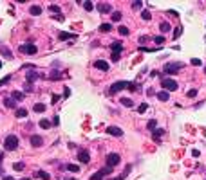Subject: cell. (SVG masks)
Listing matches in <instances>:
<instances>
[{
    "label": "cell",
    "mask_w": 206,
    "mask_h": 180,
    "mask_svg": "<svg viewBox=\"0 0 206 180\" xmlns=\"http://www.w3.org/2000/svg\"><path fill=\"white\" fill-rule=\"evenodd\" d=\"M119 56H121V54H118V52H112V61H118Z\"/></svg>",
    "instance_id": "cell-45"
},
{
    "label": "cell",
    "mask_w": 206,
    "mask_h": 180,
    "mask_svg": "<svg viewBox=\"0 0 206 180\" xmlns=\"http://www.w3.org/2000/svg\"><path fill=\"white\" fill-rule=\"evenodd\" d=\"M119 103H121L123 106H134V101L128 99V97H121V99H119Z\"/></svg>",
    "instance_id": "cell-21"
},
{
    "label": "cell",
    "mask_w": 206,
    "mask_h": 180,
    "mask_svg": "<svg viewBox=\"0 0 206 180\" xmlns=\"http://www.w3.org/2000/svg\"><path fill=\"white\" fill-rule=\"evenodd\" d=\"M121 50H123V43H121V41H114V43H112V52L121 54Z\"/></svg>",
    "instance_id": "cell-14"
},
{
    "label": "cell",
    "mask_w": 206,
    "mask_h": 180,
    "mask_svg": "<svg viewBox=\"0 0 206 180\" xmlns=\"http://www.w3.org/2000/svg\"><path fill=\"white\" fill-rule=\"evenodd\" d=\"M24 167H25L24 162H15V164H13V169H15V171H22Z\"/></svg>",
    "instance_id": "cell-27"
},
{
    "label": "cell",
    "mask_w": 206,
    "mask_h": 180,
    "mask_svg": "<svg viewBox=\"0 0 206 180\" xmlns=\"http://www.w3.org/2000/svg\"><path fill=\"white\" fill-rule=\"evenodd\" d=\"M49 9H51V11H52V13H60V7H58L56 4H52V6H49Z\"/></svg>",
    "instance_id": "cell-41"
},
{
    "label": "cell",
    "mask_w": 206,
    "mask_h": 180,
    "mask_svg": "<svg viewBox=\"0 0 206 180\" xmlns=\"http://www.w3.org/2000/svg\"><path fill=\"white\" fill-rule=\"evenodd\" d=\"M128 87V83L127 81H116V83H112V87H110V94H118V92H121L123 88H127Z\"/></svg>",
    "instance_id": "cell-4"
},
{
    "label": "cell",
    "mask_w": 206,
    "mask_h": 180,
    "mask_svg": "<svg viewBox=\"0 0 206 180\" xmlns=\"http://www.w3.org/2000/svg\"><path fill=\"white\" fill-rule=\"evenodd\" d=\"M118 31H119V34H123V36H127V34L130 33L128 27H125V25H119V29H118Z\"/></svg>",
    "instance_id": "cell-30"
},
{
    "label": "cell",
    "mask_w": 206,
    "mask_h": 180,
    "mask_svg": "<svg viewBox=\"0 0 206 180\" xmlns=\"http://www.w3.org/2000/svg\"><path fill=\"white\" fill-rule=\"evenodd\" d=\"M45 104H43V103H36L35 104V106H33V110H35V112H38V113H42V112H45Z\"/></svg>",
    "instance_id": "cell-18"
},
{
    "label": "cell",
    "mask_w": 206,
    "mask_h": 180,
    "mask_svg": "<svg viewBox=\"0 0 206 180\" xmlns=\"http://www.w3.org/2000/svg\"><path fill=\"white\" fill-rule=\"evenodd\" d=\"M192 65H201V60L199 58H193L192 60Z\"/></svg>",
    "instance_id": "cell-47"
},
{
    "label": "cell",
    "mask_w": 206,
    "mask_h": 180,
    "mask_svg": "<svg viewBox=\"0 0 206 180\" xmlns=\"http://www.w3.org/2000/svg\"><path fill=\"white\" fill-rule=\"evenodd\" d=\"M83 7H85V11H92V9H94V4H92V2H85Z\"/></svg>",
    "instance_id": "cell-34"
},
{
    "label": "cell",
    "mask_w": 206,
    "mask_h": 180,
    "mask_svg": "<svg viewBox=\"0 0 206 180\" xmlns=\"http://www.w3.org/2000/svg\"><path fill=\"white\" fill-rule=\"evenodd\" d=\"M71 96V90H69V87H65L63 88V97H69Z\"/></svg>",
    "instance_id": "cell-43"
},
{
    "label": "cell",
    "mask_w": 206,
    "mask_h": 180,
    "mask_svg": "<svg viewBox=\"0 0 206 180\" xmlns=\"http://www.w3.org/2000/svg\"><path fill=\"white\" fill-rule=\"evenodd\" d=\"M128 88L134 92V90H137V85H134V83H128Z\"/></svg>",
    "instance_id": "cell-48"
},
{
    "label": "cell",
    "mask_w": 206,
    "mask_h": 180,
    "mask_svg": "<svg viewBox=\"0 0 206 180\" xmlns=\"http://www.w3.org/2000/svg\"><path fill=\"white\" fill-rule=\"evenodd\" d=\"M186 96L192 99V97H195V96H197V90H195V88H190L188 92H186Z\"/></svg>",
    "instance_id": "cell-35"
},
{
    "label": "cell",
    "mask_w": 206,
    "mask_h": 180,
    "mask_svg": "<svg viewBox=\"0 0 206 180\" xmlns=\"http://www.w3.org/2000/svg\"><path fill=\"white\" fill-rule=\"evenodd\" d=\"M156 123H157L156 119H150V121L147 123V128H148V130H152V132H154V130H156Z\"/></svg>",
    "instance_id": "cell-28"
},
{
    "label": "cell",
    "mask_w": 206,
    "mask_h": 180,
    "mask_svg": "<svg viewBox=\"0 0 206 180\" xmlns=\"http://www.w3.org/2000/svg\"><path fill=\"white\" fill-rule=\"evenodd\" d=\"M101 173H103V175H110V173H112V167H110V166L103 167V169H101Z\"/></svg>",
    "instance_id": "cell-40"
},
{
    "label": "cell",
    "mask_w": 206,
    "mask_h": 180,
    "mask_svg": "<svg viewBox=\"0 0 206 180\" xmlns=\"http://www.w3.org/2000/svg\"><path fill=\"white\" fill-rule=\"evenodd\" d=\"M60 78H62V74H60L58 70H51V72H49V79H51V81H58Z\"/></svg>",
    "instance_id": "cell-16"
},
{
    "label": "cell",
    "mask_w": 206,
    "mask_h": 180,
    "mask_svg": "<svg viewBox=\"0 0 206 180\" xmlns=\"http://www.w3.org/2000/svg\"><path fill=\"white\" fill-rule=\"evenodd\" d=\"M118 164H119V155H118V153H110V155H107V166L114 167V166H118Z\"/></svg>",
    "instance_id": "cell-6"
},
{
    "label": "cell",
    "mask_w": 206,
    "mask_h": 180,
    "mask_svg": "<svg viewBox=\"0 0 206 180\" xmlns=\"http://www.w3.org/2000/svg\"><path fill=\"white\" fill-rule=\"evenodd\" d=\"M18 137L16 135H7L6 137V141H4V148H6V150L7 151H13V150H16V148H18Z\"/></svg>",
    "instance_id": "cell-1"
},
{
    "label": "cell",
    "mask_w": 206,
    "mask_h": 180,
    "mask_svg": "<svg viewBox=\"0 0 206 180\" xmlns=\"http://www.w3.org/2000/svg\"><path fill=\"white\" fill-rule=\"evenodd\" d=\"M29 13H31L33 16H38V15H42V7H40V6H31V7H29Z\"/></svg>",
    "instance_id": "cell-15"
},
{
    "label": "cell",
    "mask_w": 206,
    "mask_h": 180,
    "mask_svg": "<svg viewBox=\"0 0 206 180\" xmlns=\"http://www.w3.org/2000/svg\"><path fill=\"white\" fill-rule=\"evenodd\" d=\"M159 29H161V33H168V31H170L168 22H161V24H159Z\"/></svg>",
    "instance_id": "cell-24"
},
{
    "label": "cell",
    "mask_w": 206,
    "mask_h": 180,
    "mask_svg": "<svg viewBox=\"0 0 206 180\" xmlns=\"http://www.w3.org/2000/svg\"><path fill=\"white\" fill-rule=\"evenodd\" d=\"M36 78H38V74H36L35 70H29V72H27V83H33Z\"/></svg>",
    "instance_id": "cell-20"
},
{
    "label": "cell",
    "mask_w": 206,
    "mask_h": 180,
    "mask_svg": "<svg viewBox=\"0 0 206 180\" xmlns=\"http://www.w3.org/2000/svg\"><path fill=\"white\" fill-rule=\"evenodd\" d=\"M98 11H100V13H110L112 11V6L110 4H108V2H100V4H98Z\"/></svg>",
    "instance_id": "cell-8"
},
{
    "label": "cell",
    "mask_w": 206,
    "mask_h": 180,
    "mask_svg": "<svg viewBox=\"0 0 206 180\" xmlns=\"http://www.w3.org/2000/svg\"><path fill=\"white\" fill-rule=\"evenodd\" d=\"M22 180H31V178H22Z\"/></svg>",
    "instance_id": "cell-54"
},
{
    "label": "cell",
    "mask_w": 206,
    "mask_h": 180,
    "mask_svg": "<svg viewBox=\"0 0 206 180\" xmlns=\"http://www.w3.org/2000/svg\"><path fill=\"white\" fill-rule=\"evenodd\" d=\"M58 123H60V117H58V115H56V117H54V119H52V124H58Z\"/></svg>",
    "instance_id": "cell-50"
},
{
    "label": "cell",
    "mask_w": 206,
    "mask_h": 180,
    "mask_svg": "<svg viewBox=\"0 0 206 180\" xmlns=\"http://www.w3.org/2000/svg\"><path fill=\"white\" fill-rule=\"evenodd\" d=\"M22 54H27V56H33V54H36V45L35 43H24V45H20V49H18Z\"/></svg>",
    "instance_id": "cell-3"
},
{
    "label": "cell",
    "mask_w": 206,
    "mask_h": 180,
    "mask_svg": "<svg viewBox=\"0 0 206 180\" xmlns=\"http://www.w3.org/2000/svg\"><path fill=\"white\" fill-rule=\"evenodd\" d=\"M147 108H148V104H147V103H143V104H141V106L137 108V112H139V113H145V112H147Z\"/></svg>",
    "instance_id": "cell-38"
},
{
    "label": "cell",
    "mask_w": 206,
    "mask_h": 180,
    "mask_svg": "<svg viewBox=\"0 0 206 180\" xmlns=\"http://www.w3.org/2000/svg\"><path fill=\"white\" fill-rule=\"evenodd\" d=\"M9 79H11V76H6V78H4L2 81H0V87H2V85H6V83H7Z\"/></svg>",
    "instance_id": "cell-44"
},
{
    "label": "cell",
    "mask_w": 206,
    "mask_h": 180,
    "mask_svg": "<svg viewBox=\"0 0 206 180\" xmlns=\"http://www.w3.org/2000/svg\"><path fill=\"white\" fill-rule=\"evenodd\" d=\"M121 16H123V15L119 13V11H114V13H112V22H119V20H121Z\"/></svg>",
    "instance_id": "cell-29"
},
{
    "label": "cell",
    "mask_w": 206,
    "mask_h": 180,
    "mask_svg": "<svg viewBox=\"0 0 206 180\" xmlns=\"http://www.w3.org/2000/svg\"><path fill=\"white\" fill-rule=\"evenodd\" d=\"M173 34H176V36H173V38H177V36H179V34H181V29H179V27H177V29H176V31H173Z\"/></svg>",
    "instance_id": "cell-49"
},
{
    "label": "cell",
    "mask_w": 206,
    "mask_h": 180,
    "mask_svg": "<svg viewBox=\"0 0 206 180\" xmlns=\"http://www.w3.org/2000/svg\"><path fill=\"white\" fill-rule=\"evenodd\" d=\"M40 126H42L43 130H47V128H51V123H49L47 119H42V121H40Z\"/></svg>",
    "instance_id": "cell-32"
},
{
    "label": "cell",
    "mask_w": 206,
    "mask_h": 180,
    "mask_svg": "<svg viewBox=\"0 0 206 180\" xmlns=\"http://www.w3.org/2000/svg\"><path fill=\"white\" fill-rule=\"evenodd\" d=\"M110 29H112L110 24H101V25H100V31H101V33H108Z\"/></svg>",
    "instance_id": "cell-26"
},
{
    "label": "cell",
    "mask_w": 206,
    "mask_h": 180,
    "mask_svg": "<svg viewBox=\"0 0 206 180\" xmlns=\"http://www.w3.org/2000/svg\"><path fill=\"white\" fill-rule=\"evenodd\" d=\"M181 67H183V63H168L165 67V74H176Z\"/></svg>",
    "instance_id": "cell-5"
},
{
    "label": "cell",
    "mask_w": 206,
    "mask_h": 180,
    "mask_svg": "<svg viewBox=\"0 0 206 180\" xmlns=\"http://www.w3.org/2000/svg\"><path fill=\"white\" fill-rule=\"evenodd\" d=\"M36 176H38V178H42V180H51V175H49L47 171H38V173H36Z\"/></svg>",
    "instance_id": "cell-23"
},
{
    "label": "cell",
    "mask_w": 206,
    "mask_h": 180,
    "mask_svg": "<svg viewBox=\"0 0 206 180\" xmlns=\"http://www.w3.org/2000/svg\"><path fill=\"white\" fill-rule=\"evenodd\" d=\"M204 72H206V67H204Z\"/></svg>",
    "instance_id": "cell-55"
},
{
    "label": "cell",
    "mask_w": 206,
    "mask_h": 180,
    "mask_svg": "<svg viewBox=\"0 0 206 180\" xmlns=\"http://www.w3.org/2000/svg\"><path fill=\"white\" fill-rule=\"evenodd\" d=\"M4 104H6V106H9V108H13L15 106V99H6Z\"/></svg>",
    "instance_id": "cell-36"
},
{
    "label": "cell",
    "mask_w": 206,
    "mask_h": 180,
    "mask_svg": "<svg viewBox=\"0 0 206 180\" xmlns=\"http://www.w3.org/2000/svg\"><path fill=\"white\" fill-rule=\"evenodd\" d=\"M105 132H107L108 135H116V137H121V135H123V130L118 128V126H107Z\"/></svg>",
    "instance_id": "cell-7"
},
{
    "label": "cell",
    "mask_w": 206,
    "mask_h": 180,
    "mask_svg": "<svg viewBox=\"0 0 206 180\" xmlns=\"http://www.w3.org/2000/svg\"><path fill=\"white\" fill-rule=\"evenodd\" d=\"M123 178H125V176L121 175V176H118V178H112V180H123Z\"/></svg>",
    "instance_id": "cell-52"
},
{
    "label": "cell",
    "mask_w": 206,
    "mask_h": 180,
    "mask_svg": "<svg viewBox=\"0 0 206 180\" xmlns=\"http://www.w3.org/2000/svg\"><path fill=\"white\" fill-rule=\"evenodd\" d=\"M11 97H13L15 101H22V99H24V94L18 92V90H15V92H11Z\"/></svg>",
    "instance_id": "cell-19"
},
{
    "label": "cell",
    "mask_w": 206,
    "mask_h": 180,
    "mask_svg": "<svg viewBox=\"0 0 206 180\" xmlns=\"http://www.w3.org/2000/svg\"><path fill=\"white\" fill-rule=\"evenodd\" d=\"M141 6H143V4H141L139 0H136V2H132V9H141Z\"/></svg>",
    "instance_id": "cell-42"
},
{
    "label": "cell",
    "mask_w": 206,
    "mask_h": 180,
    "mask_svg": "<svg viewBox=\"0 0 206 180\" xmlns=\"http://www.w3.org/2000/svg\"><path fill=\"white\" fill-rule=\"evenodd\" d=\"M58 38H60V40H72V38H76V34H71V33H60Z\"/></svg>",
    "instance_id": "cell-22"
},
{
    "label": "cell",
    "mask_w": 206,
    "mask_h": 180,
    "mask_svg": "<svg viewBox=\"0 0 206 180\" xmlns=\"http://www.w3.org/2000/svg\"><path fill=\"white\" fill-rule=\"evenodd\" d=\"M141 18H143V20H150V18H152L150 11H143V13H141Z\"/></svg>",
    "instance_id": "cell-39"
},
{
    "label": "cell",
    "mask_w": 206,
    "mask_h": 180,
    "mask_svg": "<svg viewBox=\"0 0 206 180\" xmlns=\"http://www.w3.org/2000/svg\"><path fill=\"white\" fill-rule=\"evenodd\" d=\"M67 169H69V171H72V173H78V171H80V166H74V164H67Z\"/></svg>",
    "instance_id": "cell-33"
},
{
    "label": "cell",
    "mask_w": 206,
    "mask_h": 180,
    "mask_svg": "<svg viewBox=\"0 0 206 180\" xmlns=\"http://www.w3.org/2000/svg\"><path fill=\"white\" fill-rule=\"evenodd\" d=\"M65 180H74V178H65Z\"/></svg>",
    "instance_id": "cell-53"
},
{
    "label": "cell",
    "mask_w": 206,
    "mask_h": 180,
    "mask_svg": "<svg viewBox=\"0 0 206 180\" xmlns=\"http://www.w3.org/2000/svg\"><path fill=\"white\" fill-rule=\"evenodd\" d=\"M161 87L165 88L166 92L177 90V81H173V79H168V78H163V79H161Z\"/></svg>",
    "instance_id": "cell-2"
},
{
    "label": "cell",
    "mask_w": 206,
    "mask_h": 180,
    "mask_svg": "<svg viewBox=\"0 0 206 180\" xmlns=\"http://www.w3.org/2000/svg\"><path fill=\"white\" fill-rule=\"evenodd\" d=\"M29 142H31V146H33V148H40V146L43 144V139H42L40 135H33L31 139H29Z\"/></svg>",
    "instance_id": "cell-9"
},
{
    "label": "cell",
    "mask_w": 206,
    "mask_h": 180,
    "mask_svg": "<svg viewBox=\"0 0 206 180\" xmlns=\"http://www.w3.org/2000/svg\"><path fill=\"white\" fill-rule=\"evenodd\" d=\"M103 176H105V175H103L101 171H98V173L91 175V178H89V180H103Z\"/></svg>",
    "instance_id": "cell-25"
},
{
    "label": "cell",
    "mask_w": 206,
    "mask_h": 180,
    "mask_svg": "<svg viewBox=\"0 0 206 180\" xmlns=\"http://www.w3.org/2000/svg\"><path fill=\"white\" fill-rule=\"evenodd\" d=\"M94 67H96L98 70H105V72H107V70H108V63H107L105 60H96V61H94Z\"/></svg>",
    "instance_id": "cell-11"
},
{
    "label": "cell",
    "mask_w": 206,
    "mask_h": 180,
    "mask_svg": "<svg viewBox=\"0 0 206 180\" xmlns=\"http://www.w3.org/2000/svg\"><path fill=\"white\" fill-rule=\"evenodd\" d=\"M154 41H156V43H157V45H161V43H165V36H156V38H154Z\"/></svg>",
    "instance_id": "cell-37"
},
{
    "label": "cell",
    "mask_w": 206,
    "mask_h": 180,
    "mask_svg": "<svg viewBox=\"0 0 206 180\" xmlns=\"http://www.w3.org/2000/svg\"><path fill=\"white\" fill-rule=\"evenodd\" d=\"M2 180H15V178H13V176H4Z\"/></svg>",
    "instance_id": "cell-51"
},
{
    "label": "cell",
    "mask_w": 206,
    "mask_h": 180,
    "mask_svg": "<svg viewBox=\"0 0 206 180\" xmlns=\"http://www.w3.org/2000/svg\"><path fill=\"white\" fill-rule=\"evenodd\" d=\"M168 97H170V96H168V92H166V90H161V92H157V99H159V101H163V103H165V101H168Z\"/></svg>",
    "instance_id": "cell-17"
},
{
    "label": "cell",
    "mask_w": 206,
    "mask_h": 180,
    "mask_svg": "<svg viewBox=\"0 0 206 180\" xmlns=\"http://www.w3.org/2000/svg\"><path fill=\"white\" fill-rule=\"evenodd\" d=\"M0 52H2V56H4L6 60H13V54L9 52V49H7L6 45H2V47H0Z\"/></svg>",
    "instance_id": "cell-13"
},
{
    "label": "cell",
    "mask_w": 206,
    "mask_h": 180,
    "mask_svg": "<svg viewBox=\"0 0 206 180\" xmlns=\"http://www.w3.org/2000/svg\"><path fill=\"white\" fill-rule=\"evenodd\" d=\"M78 160H80V162H83V164H87V162L91 160L89 151H80V153H78Z\"/></svg>",
    "instance_id": "cell-12"
},
{
    "label": "cell",
    "mask_w": 206,
    "mask_h": 180,
    "mask_svg": "<svg viewBox=\"0 0 206 180\" xmlns=\"http://www.w3.org/2000/svg\"><path fill=\"white\" fill-rule=\"evenodd\" d=\"M147 41H148V38H147V36H141V38H139V43H141V45L147 43Z\"/></svg>",
    "instance_id": "cell-46"
},
{
    "label": "cell",
    "mask_w": 206,
    "mask_h": 180,
    "mask_svg": "<svg viewBox=\"0 0 206 180\" xmlns=\"http://www.w3.org/2000/svg\"><path fill=\"white\" fill-rule=\"evenodd\" d=\"M16 117H27V110H25V108L16 110Z\"/></svg>",
    "instance_id": "cell-31"
},
{
    "label": "cell",
    "mask_w": 206,
    "mask_h": 180,
    "mask_svg": "<svg viewBox=\"0 0 206 180\" xmlns=\"http://www.w3.org/2000/svg\"><path fill=\"white\" fill-rule=\"evenodd\" d=\"M163 135H165V130H163V128H156L154 132H152V139H154V142H161Z\"/></svg>",
    "instance_id": "cell-10"
}]
</instances>
